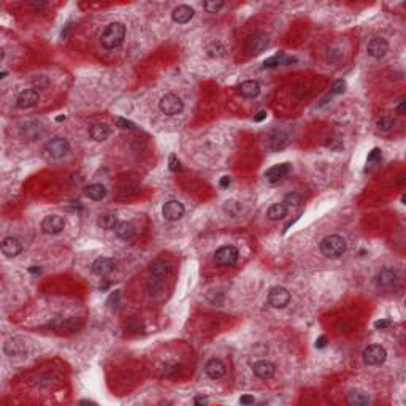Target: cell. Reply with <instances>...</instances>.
Wrapping results in <instances>:
<instances>
[{
    "instance_id": "7402d4cb",
    "label": "cell",
    "mask_w": 406,
    "mask_h": 406,
    "mask_svg": "<svg viewBox=\"0 0 406 406\" xmlns=\"http://www.w3.org/2000/svg\"><path fill=\"white\" fill-rule=\"evenodd\" d=\"M113 232L121 238V240H130L135 237V234H137V230H135V227L130 224V222H127V221H118L116 225H115V229H113Z\"/></svg>"
},
{
    "instance_id": "ee69618b",
    "label": "cell",
    "mask_w": 406,
    "mask_h": 406,
    "mask_svg": "<svg viewBox=\"0 0 406 406\" xmlns=\"http://www.w3.org/2000/svg\"><path fill=\"white\" fill-rule=\"evenodd\" d=\"M240 403H242V405H252V403H254V397H251V395H243L242 398H240Z\"/></svg>"
},
{
    "instance_id": "5b68a950",
    "label": "cell",
    "mask_w": 406,
    "mask_h": 406,
    "mask_svg": "<svg viewBox=\"0 0 406 406\" xmlns=\"http://www.w3.org/2000/svg\"><path fill=\"white\" fill-rule=\"evenodd\" d=\"M238 255H240L238 247L227 244V246L219 247V249L216 251L214 260H216V264L221 267H232L238 260Z\"/></svg>"
},
{
    "instance_id": "6da1fadb",
    "label": "cell",
    "mask_w": 406,
    "mask_h": 406,
    "mask_svg": "<svg viewBox=\"0 0 406 406\" xmlns=\"http://www.w3.org/2000/svg\"><path fill=\"white\" fill-rule=\"evenodd\" d=\"M125 37V27L121 22H111L110 26L105 27V31L100 37L102 46L107 49H115L124 41Z\"/></svg>"
},
{
    "instance_id": "cb8c5ba5",
    "label": "cell",
    "mask_w": 406,
    "mask_h": 406,
    "mask_svg": "<svg viewBox=\"0 0 406 406\" xmlns=\"http://www.w3.org/2000/svg\"><path fill=\"white\" fill-rule=\"evenodd\" d=\"M22 132H24V135H26L27 138L37 140V138H40L41 135L44 133V127L39 121H31V122H26L24 124V127H22Z\"/></svg>"
},
{
    "instance_id": "8fae6325",
    "label": "cell",
    "mask_w": 406,
    "mask_h": 406,
    "mask_svg": "<svg viewBox=\"0 0 406 406\" xmlns=\"http://www.w3.org/2000/svg\"><path fill=\"white\" fill-rule=\"evenodd\" d=\"M39 100H40V94L37 89H26V91H22L18 95L16 107L21 110H27V108L35 107V105L39 103Z\"/></svg>"
},
{
    "instance_id": "c3c4849f",
    "label": "cell",
    "mask_w": 406,
    "mask_h": 406,
    "mask_svg": "<svg viewBox=\"0 0 406 406\" xmlns=\"http://www.w3.org/2000/svg\"><path fill=\"white\" fill-rule=\"evenodd\" d=\"M32 6H34L37 11H40V10L44 8V6H46V3H44V2H32Z\"/></svg>"
},
{
    "instance_id": "2e32d148",
    "label": "cell",
    "mask_w": 406,
    "mask_h": 406,
    "mask_svg": "<svg viewBox=\"0 0 406 406\" xmlns=\"http://www.w3.org/2000/svg\"><path fill=\"white\" fill-rule=\"evenodd\" d=\"M22 251V244L18 238L13 237H6L2 242V252L5 257H16Z\"/></svg>"
},
{
    "instance_id": "d590c367",
    "label": "cell",
    "mask_w": 406,
    "mask_h": 406,
    "mask_svg": "<svg viewBox=\"0 0 406 406\" xmlns=\"http://www.w3.org/2000/svg\"><path fill=\"white\" fill-rule=\"evenodd\" d=\"M224 6V2H221V0H209V2H205L203 3V8H205V11L208 13H217L221 8Z\"/></svg>"
},
{
    "instance_id": "d4e9b609",
    "label": "cell",
    "mask_w": 406,
    "mask_h": 406,
    "mask_svg": "<svg viewBox=\"0 0 406 406\" xmlns=\"http://www.w3.org/2000/svg\"><path fill=\"white\" fill-rule=\"evenodd\" d=\"M111 133V129L107 124H94L91 129H89V135L95 141H105Z\"/></svg>"
},
{
    "instance_id": "3957f363",
    "label": "cell",
    "mask_w": 406,
    "mask_h": 406,
    "mask_svg": "<svg viewBox=\"0 0 406 406\" xmlns=\"http://www.w3.org/2000/svg\"><path fill=\"white\" fill-rule=\"evenodd\" d=\"M44 153L51 159H62L70 153V143L65 138H52L44 145Z\"/></svg>"
},
{
    "instance_id": "4fadbf2b",
    "label": "cell",
    "mask_w": 406,
    "mask_h": 406,
    "mask_svg": "<svg viewBox=\"0 0 406 406\" xmlns=\"http://www.w3.org/2000/svg\"><path fill=\"white\" fill-rule=\"evenodd\" d=\"M289 171H290V163L287 162H284V163H278V165H273L272 168H268L267 173H265V178L268 179L270 183H278V181H281V179L285 176V175H289Z\"/></svg>"
},
{
    "instance_id": "4dcf8cb0",
    "label": "cell",
    "mask_w": 406,
    "mask_h": 406,
    "mask_svg": "<svg viewBox=\"0 0 406 406\" xmlns=\"http://www.w3.org/2000/svg\"><path fill=\"white\" fill-rule=\"evenodd\" d=\"M105 195H107V189L102 184H91L86 187V197H89L91 200H102Z\"/></svg>"
},
{
    "instance_id": "4316f807",
    "label": "cell",
    "mask_w": 406,
    "mask_h": 406,
    "mask_svg": "<svg viewBox=\"0 0 406 406\" xmlns=\"http://www.w3.org/2000/svg\"><path fill=\"white\" fill-rule=\"evenodd\" d=\"M348 403L351 406H365L370 403V397H368L364 390H351V392L348 394Z\"/></svg>"
},
{
    "instance_id": "f1b7e54d",
    "label": "cell",
    "mask_w": 406,
    "mask_h": 406,
    "mask_svg": "<svg viewBox=\"0 0 406 406\" xmlns=\"http://www.w3.org/2000/svg\"><path fill=\"white\" fill-rule=\"evenodd\" d=\"M397 281V273L390 268H382L378 273V284L381 287H389Z\"/></svg>"
},
{
    "instance_id": "30bf717a",
    "label": "cell",
    "mask_w": 406,
    "mask_h": 406,
    "mask_svg": "<svg viewBox=\"0 0 406 406\" xmlns=\"http://www.w3.org/2000/svg\"><path fill=\"white\" fill-rule=\"evenodd\" d=\"M290 302V294L284 287H273L268 292V303L273 308H285Z\"/></svg>"
},
{
    "instance_id": "ab89813d",
    "label": "cell",
    "mask_w": 406,
    "mask_h": 406,
    "mask_svg": "<svg viewBox=\"0 0 406 406\" xmlns=\"http://www.w3.org/2000/svg\"><path fill=\"white\" fill-rule=\"evenodd\" d=\"M381 161V151L378 148H374L373 151L368 156V163H378Z\"/></svg>"
},
{
    "instance_id": "8992f818",
    "label": "cell",
    "mask_w": 406,
    "mask_h": 406,
    "mask_svg": "<svg viewBox=\"0 0 406 406\" xmlns=\"http://www.w3.org/2000/svg\"><path fill=\"white\" fill-rule=\"evenodd\" d=\"M387 359L386 349L379 344H371L364 351V362L366 365H381Z\"/></svg>"
},
{
    "instance_id": "e0dca14e",
    "label": "cell",
    "mask_w": 406,
    "mask_h": 406,
    "mask_svg": "<svg viewBox=\"0 0 406 406\" xmlns=\"http://www.w3.org/2000/svg\"><path fill=\"white\" fill-rule=\"evenodd\" d=\"M205 373L211 379H221L225 374V365L219 359H209L205 365Z\"/></svg>"
},
{
    "instance_id": "7a4b0ae2",
    "label": "cell",
    "mask_w": 406,
    "mask_h": 406,
    "mask_svg": "<svg viewBox=\"0 0 406 406\" xmlns=\"http://www.w3.org/2000/svg\"><path fill=\"white\" fill-rule=\"evenodd\" d=\"M321 251L328 259H338L341 257L346 251V242L340 235H330L325 237L321 242Z\"/></svg>"
},
{
    "instance_id": "9c48e42d",
    "label": "cell",
    "mask_w": 406,
    "mask_h": 406,
    "mask_svg": "<svg viewBox=\"0 0 406 406\" xmlns=\"http://www.w3.org/2000/svg\"><path fill=\"white\" fill-rule=\"evenodd\" d=\"M162 214L167 221H171V222L179 221L184 216V205L178 200H170L163 205Z\"/></svg>"
},
{
    "instance_id": "ba28073f",
    "label": "cell",
    "mask_w": 406,
    "mask_h": 406,
    "mask_svg": "<svg viewBox=\"0 0 406 406\" xmlns=\"http://www.w3.org/2000/svg\"><path fill=\"white\" fill-rule=\"evenodd\" d=\"M65 227V219L59 214H49L41 221V230L48 235L61 234Z\"/></svg>"
},
{
    "instance_id": "484cf974",
    "label": "cell",
    "mask_w": 406,
    "mask_h": 406,
    "mask_svg": "<svg viewBox=\"0 0 406 406\" xmlns=\"http://www.w3.org/2000/svg\"><path fill=\"white\" fill-rule=\"evenodd\" d=\"M295 61H297L295 57L285 56L284 52H280V54H276L273 57L267 59V61L264 62V67H265V69H272V67H276V65H289L292 62H295Z\"/></svg>"
},
{
    "instance_id": "52a82bcc",
    "label": "cell",
    "mask_w": 406,
    "mask_h": 406,
    "mask_svg": "<svg viewBox=\"0 0 406 406\" xmlns=\"http://www.w3.org/2000/svg\"><path fill=\"white\" fill-rule=\"evenodd\" d=\"M268 44V35L264 32H254L246 40V51L249 54H260Z\"/></svg>"
},
{
    "instance_id": "d6a6232c",
    "label": "cell",
    "mask_w": 406,
    "mask_h": 406,
    "mask_svg": "<svg viewBox=\"0 0 406 406\" xmlns=\"http://www.w3.org/2000/svg\"><path fill=\"white\" fill-rule=\"evenodd\" d=\"M302 202H303V197L298 192H289V194H285L283 203L285 206H300Z\"/></svg>"
},
{
    "instance_id": "836d02e7",
    "label": "cell",
    "mask_w": 406,
    "mask_h": 406,
    "mask_svg": "<svg viewBox=\"0 0 406 406\" xmlns=\"http://www.w3.org/2000/svg\"><path fill=\"white\" fill-rule=\"evenodd\" d=\"M116 222H118L116 216H113V214H103L100 219H99V225H100L102 229H107V230H113V229H115Z\"/></svg>"
},
{
    "instance_id": "60d3db41",
    "label": "cell",
    "mask_w": 406,
    "mask_h": 406,
    "mask_svg": "<svg viewBox=\"0 0 406 406\" xmlns=\"http://www.w3.org/2000/svg\"><path fill=\"white\" fill-rule=\"evenodd\" d=\"M168 163H170V170L171 171H179V170H181V163H179L176 156H170V162Z\"/></svg>"
},
{
    "instance_id": "7bdbcfd3",
    "label": "cell",
    "mask_w": 406,
    "mask_h": 406,
    "mask_svg": "<svg viewBox=\"0 0 406 406\" xmlns=\"http://www.w3.org/2000/svg\"><path fill=\"white\" fill-rule=\"evenodd\" d=\"M390 325V321H386V319H382V321H376L374 322V327L376 328H379V330H384Z\"/></svg>"
},
{
    "instance_id": "603a6c76",
    "label": "cell",
    "mask_w": 406,
    "mask_h": 406,
    "mask_svg": "<svg viewBox=\"0 0 406 406\" xmlns=\"http://www.w3.org/2000/svg\"><path fill=\"white\" fill-rule=\"evenodd\" d=\"M238 91L243 97H246V99H254V97H257L259 92H260V84L257 81L249 80V81L242 82L240 87H238Z\"/></svg>"
},
{
    "instance_id": "277c9868",
    "label": "cell",
    "mask_w": 406,
    "mask_h": 406,
    "mask_svg": "<svg viewBox=\"0 0 406 406\" xmlns=\"http://www.w3.org/2000/svg\"><path fill=\"white\" fill-rule=\"evenodd\" d=\"M159 108H161V111L163 113V115L175 116V115H179V113L183 111L184 103L175 94H165L159 102Z\"/></svg>"
},
{
    "instance_id": "b9f144b4",
    "label": "cell",
    "mask_w": 406,
    "mask_h": 406,
    "mask_svg": "<svg viewBox=\"0 0 406 406\" xmlns=\"http://www.w3.org/2000/svg\"><path fill=\"white\" fill-rule=\"evenodd\" d=\"M119 290H115V294H111L110 295V298H108V305L110 306H116L118 305V300H119Z\"/></svg>"
},
{
    "instance_id": "9a60e30c",
    "label": "cell",
    "mask_w": 406,
    "mask_h": 406,
    "mask_svg": "<svg viewBox=\"0 0 406 406\" xmlns=\"http://www.w3.org/2000/svg\"><path fill=\"white\" fill-rule=\"evenodd\" d=\"M252 371L254 374L260 379H270L275 376L276 368L272 362H267V360H259L252 365Z\"/></svg>"
},
{
    "instance_id": "681fc988",
    "label": "cell",
    "mask_w": 406,
    "mask_h": 406,
    "mask_svg": "<svg viewBox=\"0 0 406 406\" xmlns=\"http://www.w3.org/2000/svg\"><path fill=\"white\" fill-rule=\"evenodd\" d=\"M229 184H230V178H229V176H224V178L221 179V186H222V187H227Z\"/></svg>"
},
{
    "instance_id": "83f0119b",
    "label": "cell",
    "mask_w": 406,
    "mask_h": 406,
    "mask_svg": "<svg viewBox=\"0 0 406 406\" xmlns=\"http://www.w3.org/2000/svg\"><path fill=\"white\" fill-rule=\"evenodd\" d=\"M267 216H268V219H272V221H281L287 216V206H285L284 203H275V205L268 208Z\"/></svg>"
},
{
    "instance_id": "44dd1931",
    "label": "cell",
    "mask_w": 406,
    "mask_h": 406,
    "mask_svg": "<svg viewBox=\"0 0 406 406\" xmlns=\"http://www.w3.org/2000/svg\"><path fill=\"white\" fill-rule=\"evenodd\" d=\"M170 272V264L163 259H156L151 265H149V273H151L156 280H162L168 275Z\"/></svg>"
},
{
    "instance_id": "7dc6e473",
    "label": "cell",
    "mask_w": 406,
    "mask_h": 406,
    "mask_svg": "<svg viewBox=\"0 0 406 406\" xmlns=\"http://www.w3.org/2000/svg\"><path fill=\"white\" fill-rule=\"evenodd\" d=\"M265 118H267V111H260L259 115L254 118V121H255V122H260V121H264Z\"/></svg>"
},
{
    "instance_id": "5bb4252c",
    "label": "cell",
    "mask_w": 406,
    "mask_h": 406,
    "mask_svg": "<svg viewBox=\"0 0 406 406\" xmlns=\"http://www.w3.org/2000/svg\"><path fill=\"white\" fill-rule=\"evenodd\" d=\"M366 51L371 57L381 59V57H384L386 52L389 51V44L384 39H373V40L368 41Z\"/></svg>"
},
{
    "instance_id": "7c38bea8",
    "label": "cell",
    "mask_w": 406,
    "mask_h": 406,
    "mask_svg": "<svg viewBox=\"0 0 406 406\" xmlns=\"http://www.w3.org/2000/svg\"><path fill=\"white\" fill-rule=\"evenodd\" d=\"M290 141V137L283 130H276L268 135V148L272 151H283L284 148H287Z\"/></svg>"
},
{
    "instance_id": "ac0fdd59",
    "label": "cell",
    "mask_w": 406,
    "mask_h": 406,
    "mask_svg": "<svg viewBox=\"0 0 406 406\" xmlns=\"http://www.w3.org/2000/svg\"><path fill=\"white\" fill-rule=\"evenodd\" d=\"M5 352L8 357H19V356H26L27 348L26 343L21 341L19 338H11L5 343Z\"/></svg>"
},
{
    "instance_id": "f907efd6",
    "label": "cell",
    "mask_w": 406,
    "mask_h": 406,
    "mask_svg": "<svg viewBox=\"0 0 406 406\" xmlns=\"http://www.w3.org/2000/svg\"><path fill=\"white\" fill-rule=\"evenodd\" d=\"M397 113H398V115H403V113H405V102H400V105L397 107Z\"/></svg>"
},
{
    "instance_id": "f6af8a7d",
    "label": "cell",
    "mask_w": 406,
    "mask_h": 406,
    "mask_svg": "<svg viewBox=\"0 0 406 406\" xmlns=\"http://www.w3.org/2000/svg\"><path fill=\"white\" fill-rule=\"evenodd\" d=\"M327 346V336H319L318 341H316V348H325Z\"/></svg>"
},
{
    "instance_id": "1f68e13d",
    "label": "cell",
    "mask_w": 406,
    "mask_h": 406,
    "mask_svg": "<svg viewBox=\"0 0 406 406\" xmlns=\"http://www.w3.org/2000/svg\"><path fill=\"white\" fill-rule=\"evenodd\" d=\"M206 54L209 57H222L225 56V48L219 41H214V43H209L206 46Z\"/></svg>"
},
{
    "instance_id": "d6986e66",
    "label": "cell",
    "mask_w": 406,
    "mask_h": 406,
    "mask_svg": "<svg viewBox=\"0 0 406 406\" xmlns=\"http://www.w3.org/2000/svg\"><path fill=\"white\" fill-rule=\"evenodd\" d=\"M194 8L189 5H178L175 10L171 11V19L178 22V24H186L194 18Z\"/></svg>"
},
{
    "instance_id": "f546056e",
    "label": "cell",
    "mask_w": 406,
    "mask_h": 406,
    "mask_svg": "<svg viewBox=\"0 0 406 406\" xmlns=\"http://www.w3.org/2000/svg\"><path fill=\"white\" fill-rule=\"evenodd\" d=\"M222 209H224V213L227 214V216H230V217H238L240 214L243 213V203L242 202H237V200H227L224 203V206H222Z\"/></svg>"
},
{
    "instance_id": "ffe728a7",
    "label": "cell",
    "mask_w": 406,
    "mask_h": 406,
    "mask_svg": "<svg viewBox=\"0 0 406 406\" xmlns=\"http://www.w3.org/2000/svg\"><path fill=\"white\" fill-rule=\"evenodd\" d=\"M113 270H115V264H113V260L108 257H99L95 259L92 264V272L99 276H107Z\"/></svg>"
},
{
    "instance_id": "74e56055",
    "label": "cell",
    "mask_w": 406,
    "mask_h": 406,
    "mask_svg": "<svg viewBox=\"0 0 406 406\" xmlns=\"http://www.w3.org/2000/svg\"><path fill=\"white\" fill-rule=\"evenodd\" d=\"M116 125L119 127V129H135V124L130 122V121H127V119H124V118H116Z\"/></svg>"
},
{
    "instance_id": "bcb514c9",
    "label": "cell",
    "mask_w": 406,
    "mask_h": 406,
    "mask_svg": "<svg viewBox=\"0 0 406 406\" xmlns=\"http://www.w3.org/2000/svg\"><path fill=\"white\" fill-rule=\"evenodd\" d=\"M194 403H195V405H205V403H208V397L197 395V397L194 398Z\"/></svg>"
},
{
    "instance_id": "8d00e7d4",
    "label": "cell",
    "mask_w": 406,
    "mask_h": 406,
    "mask_svg": "<svg viewBox=\"0 0 406 406\" xmlns=\"http://www.w3.org/2000/svg\"><path fill=\"white\" fill-rule=\"evenodd\" d=\"M346 91V81L344 80H336L333 82V86H332V91H330L328 97H332V95H338V94H343Z\"/></svg>"
},
{
    "instance_id": "f35d334b",
    "label": "cell",
    "mask_w": 406,
    "mask_h": 406,
    "mask_svg": "<svg viewBox=\"0 0 406 406\" xmlns=\"http://www.w3.org/2000/svg\"><path fill=\"white\" fill-rule=\"evenodd\" d=\"M34 84L39 87V89H46L48 87V84H49V80L46 78V77H39V78H35L34 80Z\"/></svg>"
},
{
    "instance_id": "e575fe53",
    "label": "cell",
    "mask_w": 406,
    "mask_h": 406,
    "mask_svg": "<svg viewBox=\"0 0 406 406\" xmlns=\"http://www.w3.org/2000/svg\"><path fill=\"white\" fill-rule=\"evenodd\" d=\"M394 125H395V119L392 116H382L381 119H378V129L382 132H389Z\"/></svg>"
}]
</instances>
